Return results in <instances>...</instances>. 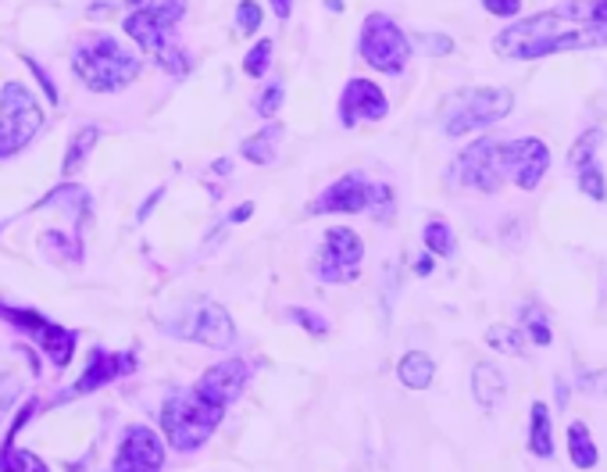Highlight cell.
<instances>
[{"mask_svg":"<svg viewBox=\"0 0 607 472\" xmlns=\"http://www.w3.org/2000/svg\"><path fill=\"white\" fill-rule=\"evenodd\" d=\"M4 469H36V472H43V462L36 454H29V451L4 448V451H0V472H4Z\"/></svg>","mask_w":607,"mask_h":472,"instance_id":"31","label":"cell"},{"mask_svg":"<svg viewBox=\"0 0 607 472\" xmlns=\"http://www.w3.org/2000/svg\"><path fill=\"white\" fill-rule=\"evenodd\" d=\"M251 380V365L247 362H240V358H229V362H219L214 369H208L205 376L197 380L194 391L200 397H208L211 405H219V408H229L233 400L243 394V386H247Z\"/></svg>","mask_w":607,"mask_h":472,"instance_id":"13","label":"cell"},{"mask_svg":"<svg viewBox=\"0 0 607 472\" xmlns=\"http://www.w3.org/2000/svg\"><path fill=\"white\" fill-rule=\"evenodd\" d=\"M589 22L607 25V0H589Z\"/></svg>","mask_w":607,"mask_h":472,"instance_id":"39","label":"cell"},{"mask_svg":"<svg viewBox=\"0 0 607 472\" xmlns=\"http://www.w3.org/2000/svg\"><path fill=\"white\" fill-rule=\"evenodd\" d=\"M251 211H254V205H240L233 215H229V222H247V219H251Z\"/></svg>","mask_w":607,"mask_h":472,"instance_id":"42","label":"cell"},{"mask_svg":"<svg viewBox=\"0 0 607 472\" xmlns=\"http://www.w3.org/2000/svg\"><path fill=\"white\" fill-rule=\"evenodd\" d=\"M580 190L586 197H594V200H607V183H604V172L597 162H586L580 168Z\"/></svg>","mask_w":607,"mask_h":472,"instance_id":"28","label":"cell"},{"mask_svg":"<svg viewBox=\"0 0 607 472\" xmlns=\"http://www.w3.org/2000/svg\"><path fill=\"white\" fill-rule=\"evenodd\" d=\"M71 68H76V79L93 94H114L140 76V62L111 36L82 40L71 54Z\"/></svg>","mask_w":607,"mask_h":472,"instance_id":"1","label":"cell"},{"mask_svg":"<svg viewBox=\"0 0 607 472\" xmlns=\"http://www.w3.org/2000/svg\"><path fill=\"white\" fill-rule=\"evenodd\" d=\"M569 458H572L575 469H597L600 451H597L594 437H589L586 422H572L569 426Z\"/></svg>","mask_w":607,"mask_h":472,"instance_id":"21","label":"cell"},{"mask_svg":"<svg viewBox=\"0 0 607 472\" xmlns=\"http://www.w3.org/2000/svg\"><path fill=\"white\" fill-rule=\"evenodd\" d=\"M268 65H272V40H262V43H254V51L243 57V72L247 76H265L268 72Z\"/></svg>","mask_w":607,"mask_h":472,"instance_id":"29","label":"cell"},{"mask_svg":"<svg viewBox=\"0 0 607 472\" xmlns=\"http://www.w3.org/2000/svg\"><path fill=\"white\" fill-rule=\"evenodd\" d=\"M397 376H400L404 386H408V391H426V386L432 383V376H437V362H432L426 351H408L400 358Z\"/></svg>","mask_w":607,"mask_h":472,"instance_id":"19","label":"cell"},{"mask_svg":"<svg viewBox=\"0 0 607 472\" xmlns=\"http://www.w3.org/2000/svg\"><path fill=\"white\" fill-rule=\"evenodd\" d=\"M325 8L329 11H343V0H325Z\"/></svg>","mask_w":607,"mask_h":472,"instance_id":"44","label":"cell"},{"mask_svg":"<svg viewBox=\"0 0 607 472\" xmlns=\"http://www.w3.org/2000/svg\"><path fill=\"white\" fill-rule=\"evenodd\" d=\"M411 47H418V51L429 54V57H446V54H454V40L446 36V33H415L411 36Z\"/></svg>","mask_w":607,"mask_h":472,"instance_id":"27","label":"cell"},{"mask_svg":"<svg viewBox=\"0 0 607 472\" xmlns=\"http://www.w3.org/2000/svg\"><path fill=\"white\" fill-rule=\"evenodd\" d=\"M580 391L586 397H607V369L600 372H586V376L580 380Z\"/></svg>","mask_w":607,"mask_h":472,"instance_id":"35","label":"cell"},{"mask_svg":"<svg viewBox=\"0 0 607 472\" xmlns=\"http://www.w3.org/2000/svg\"><path fill=\"white\" fill-rule=\"evenodd\" d=\"M522 333H526L532 343H537V348H551V340H554L551 322H547V315H543L540 308H532V305L522 308Z\"/></svg>","mask_w":607,"mask_h":472,"instance_id":"23","label":"cell"},{"mask_svg":"<svg viewBox=\"0 0 607 472\" xmlns=\"http://www.w3.org/2000/svg\"><path fill=\"white\" fill-rule=\"evenodd\" d=\"M283 108V86H268V90L257 97V114H276Z\"/></svg>","mask_w":607,"mask_h":472,"instance_id":"36","label":"cell"},{"mask_svg":"<svg viewBox=\"0 0 607 472\" xmlns=\"http://www.w3.org/2000/svg\"><path fill=\"white\" fill-rule=\"evenodd\" d=\"M97 125H82L76 136H71L68 151H65V162H62V172L65 176H71V172H79L86 165V157H90V151L97 147Z\"/></svg>","mask_w":607,"mask_h":472,"instance_id":"22","label":"cell"},{"mask_svg":"<svg viewBox=\"0 0 607 472\" xmlns=\"http://www.w3.org/2000/svg\"><path fill=\"white\" fill-rule=\"evenodd\" d=\"M415 272H418V276H429V272H432V257H422V262H415Z\"/></svg>","mask_w":607,"mask_h":472,"instance_id":"43","label":"cell"},{"mask_svg":"<svg viewBox=\"0 0 607 472\" xmlns=\"http://www.w3.org/2000/svg\"><path fill=\"white\" fill-rule=\"evenodd\" d=\"M597 143H600V129H586V133L572 143V151H569V165H572V168H583L586 162H594Z\"/></svg>","mask_w":607,"mask_h":472,"instance_id":"26","label":"cell"},{"mask_svg":"<svg viewBox=\"0 0 607 472\" xmlns=\"http://www.w3.org/2000/svg\"><path fill=\"white\" fill-rule=\"evenodd\" d=\"M279 140H283V125H268V129H262L257 136L243 140L240 154L247 157V162H254V165H272V162H276Z\"/></svg>","mask_w":607,"mask_h":472,"instance_id":"20","label":"cell"},{"mask_svg":"<svg viewBox=\"0 0 607 472\" xmlns=\"http://www.w3.org/2000/svg\"><path fill=\"white\" fill-rule=\"evenodd\" d=\"M272 8H276L279 19H290V11H294V0H272Z\"/></svg>","mask_w":607,"mask_h":472,"instance_id":"41","label":"cell"},{"mask_svg":"<svg viewBox=\"0 0 607 472\" xmlns=\"http://www.w3.org/2000/svg\"><path fill=\"white\" fill-rule=\"evenodd\" d=\"M569 19H561L558 8L554 11H540V14H529V19L508 25L504 33L494 40V51L500 57H515L522 47H529V43L537 40H547V36H558V33H569Z\"/></svg>","mask_w":607,"mask_h":472,"instance_id":"11","label":"cell"},{"mask_svg":"<svg viewBox=\"0 0 607 472\" xmlns=\"http://www.w3.org/2000/svg\"><path fill=\"white\" fill-rule=\"evenodd\" d=\"M290 319H294L297 326L308 329L311 337H325V333H329V322L322 319V315L308 311V308H290Z\"/></svg>","mask_w":607,"mask_h":472,"instance_id":"33","label":"cell"},{"mask_svg":"<svg viewBox=\"0 0 607 472\" xmlns=\"http://www.w3.org/2000/svg\"><path fill=\"white\" fill-rule=\"evenodd\" d=\"M515 108L511 90H500V86H479V90H468L457 100L454 111L446 114V136H465L472 129H486L500 119H508Z\"/></svg>","mask_w":607,"mask_h":472,"instance_id":"6","label":"cell"},{"mask_svg":"<svg viewBox=\"0 0 607 472\" xmlns=\"http://www.w3.org/2000/svg\"><path fill=\"white\" fill-rule=\"evenodd\" d=\"M25 65L33 68V76L40 79L43 94H47V100H51V105H62V100H57V86L51 83V76H47V72H43V68H40V65H36V62H33V57H29V54H25Z\"/></svg>","mask_w":607,"mask_h":472,"instance_id":"38","label":"cell"},{"mask_svg":"<svg viewBox=\"0 0 607 472\" xmlns=\"http://www.w3.org/2000/svg\"><path fill=\"white\" fill-rule=\"evenodd\" d=\"M372 208V183L361 176H343L332 186H325V194L314 200L311 211H340V215H354V211H368Z\"/></svg>","mask_w":607,"mask_h":472,"instance_id":"16","label":"cell"},{"mask_svg":"<svg viewBox=\"0 0 607 472\" xmlns=\"http://www.w3.org/2000/svg\"><path fill=\"white\" fill-rule=\"evenodd\" d=\"M361 57L375 68L386 72V76H400L408 68L411 57V40L404 36V29L389 19V14H368L365 25H361Z\"/></svg>","mask_w":607,"mask_h":472,"instance_id":"5","label":"cell"},{"mask_svg":"<svg viewBox=\"0 0 607 472\" xmlns=\"http://www.w3.org/2000/svg\"><path fill=\"white\" fill-rule=\"evenodd\" d=\"M483 8L489 14H497V19H515L522 11V0H483Z\"/></svg>","mask_w":607,"mask_h":472,"instance_id":"37","label":"cell"},{"mask_svg":"<svg viewBox=\"0 0 607 472\" xmlns=\"http://www.w3.org/2000/svg\"><path fill=\"white\" fill-rule=\"evenodd\" d=\"M236 25H240L243 36L257 33V29H262V8H257L254 0H243V4L236 8Z\"/></svg>","mask_w":607,"mask_h":472,"instance_id":"32","label":"cell"},{"mask_svg":"<svg viewBox=\"0 0 607 472\" xmlns=\"http://www.w3.org/2000/svg\"><path fill=\"white\" fill-rule=\"evenodd\" d=\"M529 451L537 458L554 454V422H551V408L543 400H532V411H529Z\"/></svg>","mask_w":607,"mask_h":472,"instance_id":"18","label":"cell"},{"mask_svg":"<svg viewBox=\"0 0 607 472\" xmlns=\"http://www.w3.org/2000/svg\"><path fill=\"white\" fill-rule=\"evenodd\" d=\"M497 151H500L504 176H511L522 190H537L540 179L547 176V168H551V151H547V143L540 136L497 143Z\"/></svg>","mask_w":607,"mask_h":472,"instance_id":"9","label":"cell"},{"mask_svg":"<svg viewBox=\"0 0 607 472\" xmlns=\"http://www.w3.org/2000/svg\"><path fill=\"white\" fill-rule=\"evenodd\" d=\"M486 343L489 348H497L504 354H515V358H522V337H518V329H508V326H489V333H486Z\"/></svg>","mask_w":607,"mask_h":472,"instance_id":"25","label":"cell"},{"mask_svg":"<svg viewBox=\"0 0 607 472\" xmlns=\"http://www.w3.org/2000/svg\"><path fill=\"white\" fill-rule=\"evenodd\" d=\"M136 369V358L133 354H108V351H93L90 354V365L79 376V383L71 386V391L62 397V400H71V397H82V394H93L97 386H104L119 376H129V372Z\"/></svg>","mask_w":607,"mask_h":472,"instance_id":"15","label":"cell"},{"mask_svg":"<svg viewBox=\"0 0 607 472\" xmlns=\"http://www.w3.org/2000/svg\"><path fill=\"white\" fill-rule=\"evenodd\" d=\"M162 465H165V448L154 429L147 426L129 429L119 454H114V469L129 472V469H162Z\"/></svg>","mask_w":607,"mask_h":472,"instance_id":"14","label":"cell"},{"mask_svg":"<svg viewBox=\"0 0 607 472\" xmlns=\"http://www.w3.org/2000/svg\"><path fill=\"white\" fill-rule=\"evenodd\" d=\"M176 25H179V14H168V11H133V14H125V22H122V29L140 43V51L147 54L154 65H162L172 76H186L190 62H186L179 40L172 36Z\"/></svg>","mask_w":607,"mask_h":472,"instance_id":"3","label":"cell"},{"mask_svg":"<svg viewBox=\"0 0 607 472\" xmlns=\"http://www.w3.org/2000/svg\"><path fill=\"white\" fill-rule=\"evenodd\" d=\"M129 11H168V14H179L186 11V0H122Z\"/></svg>","mask_w":607,"mask_h":472,"instance_id":"30","label":"cell"},{"mask_svg":"<svg viewBox=\"0 0 607 472\" xmlns=\"http://www.w3.org/2000/svg\"><path fill=\"white\" fill-rule=\"evenodd\" d=\"M386 111H389V100L372 79H351L343 86L340 122L346 129H354L357 122H379V119H386Z\"/></svg>","mask_w":607,"mask_h":472,"instance_id":"12","label":"cell"},{"mask_svg":"<svg viewBox=\"0 0 607 472\" xmlns=\"http://www.w3.org/2000/svg\"><path fill=\"white\" fill-rule=\"evenodd\" d=\"M361 257H365V243H361L354 229L332 226L325 233V248H322V257H318L314 276L322 283H354Z\"/></svg>","mask_w":607,"mask_h":472,"instance_id":"8","label":"cell"},{"mask_svg":"<svg viewBox=\"0 0 607 472\" xmlns=\"http://www.w3.org/2000/svg\"><path fill=\"white\" fill-rule=\"evenodd\" d=\"M19 394H22V380L14 376V372H8V376H0V419L11 411V405L19 400Z\"/></svg>","mask_w":607,"mask_h":472,"instance_id":"34","label":"cell"},{"mask_svg":"<svg viewBox=\"0 0 607 472\" xmlns=\"http://www.w3.org/2000/svg\"><path fill=\"white\" fill-rule=\"evenodd\" d=\"M43 129V111L22 83H4L0 90V157L19 154Z\"/></svg>","mask_w":607,"mask_h":472,"instance_id":"4","label":"cell"},{"mask_svg":"<svg viewBox=\"0 0 607 472\" xmlns=\"http://www.w3.org/2000/svg\"><path fill=\"white\" fill-rule=\"evenodd\" d=\"M172 333L194 340V343H205V348L225 351L229 343H233L236 329H233V319H229V311L222 305H214V300H194L190 308H183V315H176Z\"/></svg>","mask_w":607,"mask_h":472,"instance_id":"7","label":"cell"},{"mask_svg":"<svg viewBox=\"0 0 607 472\" xmlns=\"http://www.w3.org/2000/svg\"><path fill=\"white\" fill-rule=\"evenodd\" d=\"M472 394L483 411H497L504 394H508V380H504V372L494 362H479L472 369Z\"/></svg>","mask_w":607,"mask_h":472,"instance_id":"17","label":"cell"},{"mask_svg":"<svg viewBox=\"0 0 607 472\" xmlns=\"http://www.w3.org/2000/svg\"><path fill=\"white\" fill-rule=\"evenodd\" d=\"M222 415H225V408L211 405L208 397H200L197 391H190V394H179V397L165 400L162 429H165V437L176 451H197L211 440L214 426L222 422Z\"/></svg>","mask_w":607,"mask_h":472,"instance_id":"2","label":"cell"},{"mask_svg":"<svg viewBox=\"0 0 607 472\" xmlns=\"http://www.w3.org/2000/svg\"><path fill=\"white\" fill-rule=\"evenodd\" d=\"M422 240H426V251L429 254H440V257H451L454 254V233H451V226L440 222V219L426 222Z\"/></svg>","mask_w":607,"mask_h":472,"instance_id":"24","label":"cell"},{"mask_svg":"<svg viewBox=\"0 0 607 472\" xmlns=\"http://www.w3.org/2000/svg\"><path fill=\"white\" fill-rule=\"evenodd\" d=\"M454 172L461 176V183L472 186L479 194H497L504 186V168H500V151L494 140H475L472 147L457 157Z\"/></svg>","mask_w":607,"mask_h":472,"instance_id":"10","label":"cell"},{"mask_svg":"<svg viewBox=\"0 0 607 472\" xmlns=\"http://www.w3.org/2000/svg\"><path fill=\"white\" fill-rule=\"evenodd\" d=\"M554 397H558V408H565V405H569V383H565V380H558V383H554Z\"/></svg>","mask_w":607,"mask_h":472,"instance_id":"40","label":"cell"}]
</instances>
